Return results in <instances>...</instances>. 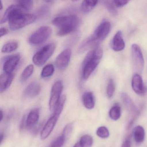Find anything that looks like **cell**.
Listing matches in <instances>:
<instances>
[{
    "mask_svg": "<svg viewBox=\"0 0 147 147\" xmlns=\"http://www.w3.org/2000/svg\"><path fill=\"white\" fill-rule=\"evenodd\" d=\"M8 32V30L7 28L4 27L1 28L0 29V37L1 38L3 36L7 34Z\"/></svg>",
    "mask_w": 147,
    "mask_h": 147,
    "instance_id": "d6a6232c",
    "label": "cell"
},
{
    "mask_svg": "<svg viewBox=\"0 0 147 147\" xmlns=\"http://www.w3.org/2000/svg\"><path fill=\"white\" fill-rule=\"evenodd\" d=\"M121 97L123 102L127 109L132 111L136 110V106L127 94L125 92H123L121 94Z\"/></svg>",
    "mask_w": 147,
    "mask_h": 147,
    "instance_id": "44dd1931",
    "label": "cell"
},
{
    "mask_svg": "<svg viewBox=\"0 0 147 147\" xmlns=\"http://www.w3.org/2000/svg\"><path fill=\"white\" fill-rule=\"evenodd\" d=\"M3 6H2V3L1 1V10L2 9Z\"/></svg>",
    "mask_w": 147,
    "mask_h": 147,
    "instance_id": "8d00e7d4",
    "label": "cell"
},
{
    "mask_svg": "<svg viewBox=\"0 0 147 147\" xmlns=\"http://www.w3.org/2000/svg\"><path fill=\"white\" fill-rule=\"evenodd\" d=\"M65 137L62 135L52 142L49 147H62L65 142Z\"/></svg>",
    "mask_w": 147,
    "mask_h": 147,
    "instance_id": "f546056e",
    "label": "cell"
},
{
    "mask_svg": "<svg viewBox=\"0 0 147 147\" xmlns=\"http://www.w3.org/2000/svg\"><path fill=\"white\" fill-rule=\"evenodd\" d=\"M72 1H79V0H72Z\"/></svg>",
    "mask_w": 147,
    "mask_h": 147,
    "instance_id": "74e56055",
    "label": "cell"
},
{
    "mask_svg": "<svg viewBox=\"0 0 147 147\" xmlns=\"http://www.w3.org/2000/svg\"><path fill=\"white\" fill-rule=\"evenodd\" d=\"M71 54V50L67 48L64 50L57 57L55 63L56 67L58 69L63 70L66 69L69 65Z\"/></svg>",
    "mask_w": 147,
    "mask_h": 147,
    "instance_id": "9c48e42d",
    "label": "cell"
},
{
    "mask_svg": "<svg viewBox=\"0 0 147 147\" xmlns=\"http://www.w3.org/2000/svg\"><path fill=\"white\" fill-rule=\"evenodd\" d=\"M59 117L53 115L48 119L41 130L40 137L41 140H45L48 138L53 130Z\"/></svg>",
    "mask_w": 147,
    "mask_h": 147,
    "instance_id": "30bf717a",
    "label": "cell"
},
{
    "mask_svg": "<svg viewBox=\"0 0 147 147\" xmlns=\"http://www.w3.org/2000/svg\"><path fill=\"white\" fill-rule=\"evenodd\" d=\"M111 24L108 21H103L97 27L93 34L83 42L79 49V52H84L92 47H98L109 34Z\"/></svg>",
    "mask_w": 147,
    "mask_h": 147,
    "instance_id": "7a4b0ae2",
    "label": "cell"
},
{
    "mask_svg": "<svg viewBox=\"0 0 147 147\" xmlns=\"http://www.w3.org/2000/svg\"><path fill=\"white\" fill-rule=\"evenodd\" d=\"M54 71V66L53 65L51 64L47 65L42 69L41 74V77L42 78H49L53 75Z\"/></svg>",
    "mask_w": 147,
    "mask_h": 147,
    "instance_id": "484cf974",
    "label": "cell"
},
{
    "mask_svg": "<svg viewBox=\"0 0 147 147\" xmlns=\"http://www.w3.org/2000/svg\"><path fill=\"white\" fill-rule=\"evenodd\" d=\"M0 115H1V117H0V121H2L3 118V113L2 111L1 110L0 111Z\"/></svg>",
    "mask_w": 147,
    "mask_h": 147,
    "instance_id": "d590c367",
    "label": "cell"
},
{
    "mask_svg": "<svg viewBox=\"0 0 147 147\" xmlns=\"http://www.w3.org/2000/svg\"><path fill=\"white\" fill-rule=\"evenodd\" d=\"M18 43L15 40H11L5 43L1 48L3 53H9L13 52L18 48Z\"/></svg>",
    "mask_w": 147,
    "mask_h": 147,
    "instance_id": "ffe728a7",
    "label": "cell"
},
{
    "mask_svg": "<svg viewBox=\"0 0 147 147\" xmlns=\"http://www.w3.org/2000/svg\"><path fill=\"white\" fill-rule=\"evenodd\" d=\"M52 29L47 26L41 27L28 39L29 43L32 45H39L45 42L50 37L52 33Z\"/></svg>",
    "mask_w": 147,
    "mask_h": 147,
    "instance_id": "8992f818",
    "label": "cell"
},
{
    "mask_svg": "<svg viewBox=\"0 0 147 147\" xmlns=\"http://www.w3.org/2000/svg\"><path fill=\"white\" fill-rule=\"evenodd\" d=\"M130 0H113L114 3L117 7H121L127 5Z\"/></svg>",
    "mask_w": 147,
    "mask_h": 147,
    "instance_id": "1f68e13d",
    "label": "cell"
},
{
    "mask_svg": "<svg viewBox=\"0 0 147 147\" xmlns=\"http://www.w3.org/2000/svg\"><path fill=\"white\" fill-rule=\"evenodd\" d=\"M98 0H84L81 6V10L84 14L89 13L95 7Z\"/></svg>",
    "mask_w": 147,
    "mask_h": 147,
    "instance_id": "ac0fdd59",
    "label": "cell"
},
{
    "mask_svg": "<svg viewBox=\"0 0 147 147\" xmlns=\"http://www.w3.org/2000/svg\"><path fill=\"white\" fill-rule=\"evenodd\" d=\"M3 138H4V134L3 133H1L0 135V143L1 144L3 140Z\"/></svg>",
    "mask_w": 147,
    "mask_h": 147,
    "instance_id": "e575fe53",
    "label": "cell"
},
{
    "mask_svg": "<svg viewBox=\"0 0 147 147\" xmlns=\"http://www.w3.org/2000/svg\"><path fill=\"white\" fill-rule=\"evenodd\" d=\"M103 55L102 49L99 47L91 51L86 55L83 62L82 76L83 80H87L94 72L99 65Z\"/></svg>",
    "mask_w": 147,
    "mask_h": 147,
    "instance_id": "3957f363",
    "label": "cell"
},
{
    "mask_svg": "<svg viewBox=\"0 0 147 147\" xmlns=\"http://www.w3.org/2000/svg\"><path fill=\"white\" fill-rule=\"evenodd\" d=\"M132 60L134 69L137 74L142 73L144 69V57L140 47L136 44L132 45L131 48Z\"/></svg>",
    "mask_w": 147,
    "mask_h": 147,
    "instance_id": "52a82bcc",
    "label": "cell"
},
{
    "mask_svg": "<svg viewBox=\"0 0 147 147\" xmlns=\"http://www.w3.org/2000/svg\"><path fill=\"white\" fill-rule=\"evenodd\" d=\"M121 147H131V142L129 140H127L123 143Z\"/></svg>",
    "mask_w": 147,
    "mask_h": 147,
    "instance_id": "836d02e7",
    "label": "cell"
},
{
    "mask_svg": "<svg viewBox=\"0 0 147 147\" xmlns=\"http://www.w3.org/2000/svg\"><path fill=\"white\" fill-rule=\"evenodd\" d=\"M25 11L17 5H11L6 9L1 20V24L9 22V28L16 31L33 23L36 20L35 15L25 13Z\"/></svg>",
    "mask_w": 147,
    "mask_h": 147,
    "instance_id": "6da1fadb",
    "label": "cell"
},
{
    "mask_svg": "<svg viewBox=\"0 0 147 147\" xmlns=\"http://www.w3.org/2000/svg\"><path fill=\"white\" fill-rule=\"evenodd\" d=\"M14 78L13 74L4 73L0 76V92H4L11 85Z\"/></svg>",
    "mask_w": 147,
    "mask_h": 147,
    "instance_id": "2e32d148",
    "label": "cell"
},
{
    "mask_svg": "<svg viewBox=\"0 0 147 147\" xmlns=\"http://www.w3.org/2000/svg\"><path fill=\"white\" fill-rule=\"evenodd\" d=\"M56 48V45L51 43L45 46L38 51L33 58L34 63L37 66H42L53 55Z\"/></svg>",
    "mask_w": 147,
    "mask_h": 147,
    "instance_id": "5b68a950",
    "label": "cell"
},
{
    "mask_svg": "<svg viewBox=\"0 0 147 147\" xmlns=\"http://www.w3.org/2000/svg\"><path fill=\"white\" fill-rule=\"evenodd\" d=\"M134 137L135 140L137 143H142L145 138V131L143 127L138 126L134 129Z\"/></svg>",
    "mask_w": 147,
    "mask_h": 147,
    "instance_id": "d6986e66",
    "label": "cell"
},
{
    "mask_svg": "<svg viewBox=\"0 0 147 147\" xmlns=\"http://www.w3.org/2000/svg\"><path fill=\"white\" fill-rule=\"evenodd\" d=\"M106 91L107 96L109 98H111L113 97L115 91V85L114 80L112 79H110L109 80Z\"/></svg>",
    "mask_w": 147,
    "mask_h": 147,
    "instance_id": "83f0119b",
    "label": "cell"
},
{
    "mask_svg": "<svg viewBox=\"0 0 147 147\" xmlns=\"http://www.w3.org/2000/svg\"><path fill=\"white\" fill-rule=\"evenodd\" d=\"M33 5V0H17V6L25 12L32 9Z\"/></svg>",
    "mask_w": 147,
    "mask_h": 147,
    "instance_id": "cb8c5ba5",
    "label": "cell"
},
{
    "mask_svg": "<svg viewBox=\"0 0 147 147\" xmlns=\"http://www.w3.org/2000/svg\"><path fill=\"white\" fill-rule=\"evenodd\" d=\"M63 89V82L61 80L56 81L51 90L49 99V106L50 111H53L61 97V93Z\"/></svg>",
    "mask_w": 147,
    "mask_h": 147,
    "instance_id": "ba28073f",
    "label": "cell"
},
{
    "mask_svg": "<svg viewBox=\"0 0 147 147\" xmlns=\"http://www.w3.org/2000/svg\"><path fill=\"white\" fill-rule=\"evenodd\" d=\"M54 26L58 28L57 35L64 36L71 33L76 30L79 24V20L75 15L59 16L52 21Z\"/></svg>",
    "mask_w": 147,
    "mask_h": 147,
    "instance_id": "277c9868",
    "label": "cell"
},
{
    "mask_svg": "<svg viewBox=\"0 0 147 147\" xmlns=\"http://www.w3.org/2000/svg\"><path fill=\"white\" fill-rule=\"evenodd\" d=\"M132 86L134 91L139 95H143L146 92V88L143 84L141 76L135 74L132 79Z\"/></svg>",
    "mask_w": 147,
    "mask_h": 147,
    "instance_id": "7c38bea8",
    "label": "cell"
},
{
    "mask_svg": "<svg viewBox=\"0 0 147 147\" xmlns=\"http://www.w3.org/2000/svg\"><path fill=\"white\" fill-rule=\"evenodd\" d=\"M83 104L85 107L88 109H91L95 107V97L91 92H86L82 97Z\"/></svg>",
    "mask_w": 147,
    "mask_h": 147,
    "instance_id": "e0dca14e",
    "label": "cell"
},
{
    "mask_svg": "<svg viewBox=\"0 0 147 147\" xmlns=\"http://www.w3.org/2000/svg\"><path fill=\"white\" fill-rule=\"evenodd\" d=\"M33 71L34 66L33 65H29L27 66L24 69L21 75V81L22 82L26 81L32 75Z\"/></svg>",
    "mask_w": 147,
    "mask_h": 147,
    "instance_id": "d4e9b609",
    "label": "cell"
},
{
    "mask_svg": "<svg viewBox=\"0 0 147 147\" xmlns=\"http://www.w3.org/2000/svg\"><path fill=\"white\" fill-rule=\"evenodd\" d=\"M20 59L19 54L12 55L7 58L3 65L4 73L12 74L19 64Z\"/></svg>",
    "mask_w": 147,
    "mask_h": 147,
    "instance_id": "8fae6325",
    "label": "cell"
},
{
    "mask_svg": "<svg viewBox=\"0 0 147 147\" xmlns=\"http://www.w3.org/2000/svg\"><path fill=\"white\" fill-rule=\"evenodd\" d=\"M111 46L112 49L116 52L121 51L125 48V42L121 31L117 32L113 37Z\"/></svg>",
    "mask_w": 147,
    "mask_h": 147,
    "instance_id": "5bb4252c",
    "label": "cell"
},
{
    "mask_svg": "<svg viewBox=\"0 0 147 147\" xmlns=\"http://www.w3.org/2000/svg\"><path fill=\"white\" fill-rule=\"evenodd\" d=\"M110 117L112 120L117 121L120 119L121 115V108L119 105H114L110 109L109 113Z\"/></svg>",
    "mask_w": 147,
    "mask_h": 147,
    "instance_id": "7402d4cb",
    "label": "cell"
},
{
    "mask_svg": "<svg viewBox=\"0 0 147 147\" xmlns=\"http://www.w3.org/2000/svg\"><path fill=\"white\" fill-rule=\"evenodd\" d=\"M39 109H34L30 111L26 121V127L27 128H32L37 124L39 118Z\"/></svg>",
    "mask_w": 147,
    "mask_h": 147,
    "instance_id": "9a60e30c",
    "label": "cell"
},
{
    "mask_svg": "<svg viewBox=\"0 0 147 147\" xmlns=\"http://www.w3.org/2000/svg\"><path fill=\"white\" fill-rule=\"evenodd\" d=\"M41 87L37 82H33L26 87L23 92V96L26 98H33L40 93Z\"/></svg>",
    "mask_w": 147,
    "mask_h": 147,
    "instance_id": "4fadbf2b",
    "label": "cell"
},
{
    "mask_svg": "<svg viewBox=\"0 0 147 147\" xmlns=\"http://www.w3.org/2000/svg\"><path fill=\"white\" fill-rule=\"evenodd\" d=\"M97 135L98 137L102 139H106L109 136L110 133L108 129L106 127L102 126L98 129Z\"/></svg>",
    "mask_w": 147,
    "mask_h": 147,
    "instance_id": "f1b7e54d",
    "label": "cell"
},
{
    "mask_svg": "<svg viewBox=\"0 0 147 147\" xmlns=\"http://www.w3.org/2000/svg\"><path fill=\"white\" fill-rule=\"evenodd\" d=\"M66 99V97L65 95L61 96L57 104L53 111V115L60 117L64 106L65 103Z\"/></svg>",
    "mask_w": 147,
    "mask_h": 147,
    "instance_id": "603a6c76",
    "label": "cell"
},
{
    "mask_svg": "<svg viewBox=\"0 0 147 147\" xmlns=\"http://www.w3.org/2000/svg\"><path fill=\"white\" fill-rule=\"evenodd\" d=\"M79 142L81 147H91L93 144V139L90 136L85 135L81 137Z\"/></svg>",
    "mask_w": 147,
    "mask_h": 147,
    "instance_id": "4316f807",
    "label": "cell"
},
{
    "mask_svg": "<svg viewBox=\"0 0 147 147\" xmlns=\"http://www.w3.org/2000/svg\"><path fill=\"white\" fill-rule=\"evenodd\" d=\"M73 128V124L72 123H68L65 127L62 135L65 137L66 139L70 136L72 132Z\"/></svg>",
    "mask_w": 147,
    "mask_h": 147,
    "instance_id": "4dcf8cb0",
    "label": "cell"
}]
</instances>
